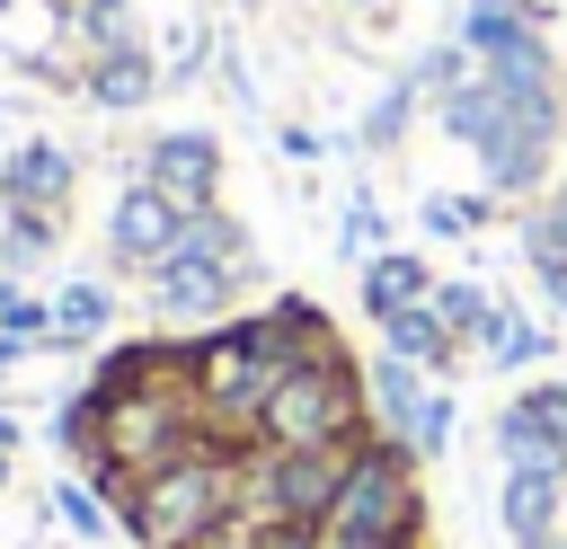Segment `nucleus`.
I'll return each instance as SVG.
<instances>
[{"label": "nucleus", "instance_id": "nucleus-1", "mask_svg": "<svg viewBox=\"0 0 567 549\" xmlns=\"http://www.w3.org/2000/svg\"><path fill=\"white\" fill-rule=\"evenodd\" d=\"M239 505H248V460L186 452V460L151 469V478L115 505V522H124L142 549H204V540H213Z\"/></svg>", "mask_w": 567, "mask_h": 549}, {"label": "nucleus", "instance_id": "nucleus-2", "mask_svg": "<svg viewBox=\"0 0 567 549\" xmlns=\"http://www.w3.org/2000/svg\"><path fill=\"white\" fill-rule=\"evenodd\" d=\"M381 425H372V390H363V363L337 345L319 363H284L266 416H257V443H346L363 452Z\"/></svg>", "mask_w": 567, "mask_h": 549}, {"label": "nucleus", "instance_id": "nucleus-3", "mask_svg": "<svg viewBox=\"0 0 567 549\" xmlns=\"http://www.w3.org/2000/svg\"><path fill=\"white\" fill-rule=\"evenodd\" d=\"M328 531L337 540H416L425 531V496H416V452L399 434H372L354 460H346V487L328 505Z\"/></svg>", "mask_w": 567, "mask_h": 549}, {"label": "nucleus", "instance_id": "nucleus-4", "mask_svg": "<svg viewBox=\"0 0 567 549\" xmlns=\"http://www.w3.org/2000/svg\"><path fill=\"white\" fill-rule=\"evenodd\" d=\"M505 97V89H496ZM470 159H478V186L496 195V204H532L540 186H558V159H567V97L558 106H496V124L470 142Z\"/></svg>", "mask_w": 567, "mask_h": 549}, {"label": "nucleus", "instance_id": "nucleus-5", "mask_svg": "<svg viewBox=\"0 0 567 549\" xmlns=\"http://www.w3.org/2000/svg\"><path fill=\"white\" fill-rule=\"evenodd\" d=\"M346 443H257L248 460V505L266 522H292V531H328V505L346 487Z\"/></svg>", "mask_w": 567, "mask_h": 549}, {"label": "nucleus", "instance_id": "nucleus-6", "mask_svg": "<svg viewBox=\"0 0 567 549\" xmlns=\"http://www.w3.org/2000/svg\"><path fill=\"white\" fill-rule=\"evenodd\" d=\"M177 239H186V213L159 195V186H124L115 195V213H106V266L115 274H159L168 257H177Z\"/></svg>", "mask_w": 567, "mask_h": 549}, {"label": "nucleus", "instance_id": "nucleus-7", "mask_svg": "<svg viewBox=\"0 0 567 549\" xmlns=\"http://www.w3.org/2000/svg\"><path fill=\"white\" fill-rule=\"evenodd\" d=\"M142 186H159L177 213H213L221 204V142L213 133H159L142 151Z\"/></svg>", "mask_w": 567, "mask_h": 549}, {"label": "nucleus", "instance_id": "nucleus-8", "mask_svg": "<svg viewBox=\"0 0 567 549\" xmlns=\"http://www.w3.org/2000/svg\"><path fill=\"white\" fill-rule=\"evenodd\" d=\"M496 452H505L514 469H523V460H567V381H558V372L505 398V416H496Z\"/></svg>", "mask_w": 567, "mask_h": 549}, {"label": "nucleus", "instance_id": "nucleus-9", "mask_svg": "<svg viewBox=\"0 0 567 549\" xmlns=\"http://www.w3.org/2000/svg\"><path fill=\"white\" fill-rule=\"evenodd\" d=\"M505 531H514V549L567 540V460H523V469H505Z\"/></svg>", "mask_w": 567, "mask_h": 549}, {"label": "nucleus", "instance_id": "nucleus-10", "mask_svg": "<svg viewBox=\"0 0 567 549\" xmlns=\"http://www.w3.org/2000/svg\"><path fill=\"white\" fill-rule=\"evenodd\" d=\"M168 381H186V345H177V336H115V345L97 354V372H89V398L115 407V398L168 390Z\"/></svg>", "mask_w": 567, "mask_h": 549}, {"label": "nucleus", "instance_id": "nucleus-11", "mask_svg": "<svg viewBox=\"0 0 567 549\" xmlns=\"http://www.w3.org/2000/svg\"><path fill=\"white\" fill-rule=\"evenodd\" d=\"M71 186H80V159L62 142H18L0 159V195L9 213H71Z\"/></svg>", "mask_w": 567, "mask_h": 549}, {"label": "nucleus", "instance_id": "nucleus-12", "mask_svg": "<svg viewBox=\"0 0 567 549\" xmlns=\"http://www.w3.org/2000/svg\"><path fill=\"white\" fill-rule=\"evenodd\" d=\"M230 292H239V266H213V257H186V248H177V257L151 274V301H159V319H213V328H221Z\"/></svg>", "mask_w": 567, "mask_h": 549}, {"label": "nucleus", "instance_id": "nucleus-13", "mask_svg": "<svg viewBox=\"0 0 567 549\" xmlns=\"http://www.w3.org/2000/svg\"><path fill=\"white\" fill-rule=\"evenodd\" d=\"M257 328H266V354H275V363H319V354H337V319H328L310 292H275V301L257 310Z\"/></svg>", "mask_w": 567, "mask_h": 549}, {"label": "nucleus", "instance_id": "nucleus-14", "mask_svg": "<svg viewBox=\"0 0 567 549\" xmlns=\"http://www.w3.org/2000/svg\"><path fill=\"white\" fill-rule=\"evenodd\" d=\"M478 71H487L514 106H558V97H567V80H558V44H549V35H514V44L487 53Z\"/></svg>", "mask_w": 567, "mask_h": 549}, {"label": "nucleus", "instance_id": "nucleus-15", "mask_svg": "<svg viewBox=\"0 0 567 549\" xmlns=\"http://www.w3.org/2000/svg\"><path fill=\"white\" fill-rule=\"evenodd\" d=\"M363 390H372V425L381 434H399L408 452H416V425H425V372L416 363H399V354H381V363H363Z\"/></svg>", "mask_w": 567, "mask_h": 549}, {"label": "nucleus", "instance_id": "nucleus-16", "mask_svg": "<svg viewBox=\"0 0 567 549\" xmlns=\"http://www.w3.org/2000/svg\"><path fill=\"white\" fill-rule=\"evenodd\" d=\"M549 18H558L549 0H470V9H461V35H452V44H461L470 62H487V53H505L514 35H549Z\"/></svg>", "mask_w": 567, "mask_h": 549}, {"label": "nucleus", "instance_id": "nucleus-17", "mask_svg": "<svg viewBox=\"0 0 567 549\" xmlns=\"http://www.w3.org/2000/svg\"><path fill=\"white\" fill-rule=\"evenodd\" d=\"M159 89V62H151V44L133 35V44H115V53H89V71H80V97H97L106 115H124V106H142Z\"/></svg>", "mask_w": 567, "mask_h": 549}, {"label": "nucleus", "instance_id": "nucleus-18", "mask_svg": "<svg viewBox=\"0 0 567 549\" xmlns=\"http://www.w3.org/2000/svg\"><path fill=\"white\" fill-rule=\"evenodd\" d=\"M416 301H434V266H425L416 248H381V257H363V310H372V319L416 310Z\"/></svg>", "mask_w": 567, "mask_h": 549}, {"label": "nucleus", "instance_id": "nucleus-19", "mask_svg": "<svg viewBox=\"0 0 567 549\" xmlns=\"http://www.w3.org/2000/svg\"><path fill=\"white\" fill-rule=\"evenodd\" d=\"M381 328V354H399V363H416V372H452L461 363V345L443 336V319L416 301V310H390V319H372Z\"/></svg>", "mask_w": 567, "mask_h": 549}, {"label": "nucleus", "instance_id": "nucleus-20", "mask_svg": "<svg viewBox=\"0 0 567 549\" xmlns=\"http://www.w3.org/2000/svg\"><path fill=\"white\" fill-rule=\"evenodd\" d=\"M425 310H434V319H443V336L470 354V345H487V328H496V310H505V301H496L487 283H434V301H425Z\"/></svg>", "mask_w": 567, "mask_h": 549}, {"label": "nucleus", "instance_id": "nucleus-21", "mask_svg": "<svg viewBox=\"0 0 567 549\" xmlns=\"http://www.w3.org/2000/svg\"><path fill=\"white\" fill-rule=\"evenodd\" d=\"M549 345H558V336H549V328H540V319H532V310H514V301H505V310H496V328H487V345H478V354H487V363H496V372H523V363H549Z\"/></svg>", "mask_w": 567, "mask_h": 549}, {"label": "nucleus", "instance_id": "nucleus-22", "mask_svg": "<svg viewBox=\"0 0 567 549\" xmlns=\"http://www.w3.org/2000/svg\"><path fill=\"white\" fill-rule=\"evenodd\" d=\"M106 328H115V292H106V283L53 292V345H89V336H106Z\"/></svg>", "mask_w": 567, "mask_h": 549}, {"label": "nucleus", "instance_id": "nucleus-23", "mask_svg": "<svg viewBox=\"0 0 567 549\" xmlns=\"http://www.w3.org/2000/svg\"><path fill=\"white\" fill-rule=\"evenodd\" d=\"M177 248H186V257H213V266H239V274L257 266L248 230H239V221H230L221 204H213V213H186V239H177Z\"/></svg>", "mask_w": 567, "mask_h": 549}, {"label": "nucleus", "instance_id": "nucleus-24", "mask_svg": "<svg viewBox=\"0 0 567 549\" xmlns=\"http://www.w3.org/2000/svg\"><path fill=\"white\" fill-rule=\"evenodd\" d=\"M416 106H425L416 71H408V80H390V89L372 97V115H363V151H399V142H408V124H416Z\"/></svg>", "mask_w": 567, "mask_h": 549}, {"label": "nucleus", "instance_id": "nucleus-25", "mask_svg": "<svg viewBox=\"0 0 567 549\" xmlns=\"http://www.w3.org/2000/svg\"><path fill=\"white\" fill-rule=\"evenodd\" d=\"M53 248H62V213H9V239H0V274L35 266V257H53Z\"/></svg>", "mask_w": 567, "mask_h": 549}, {"label": "nucleus", "instance_id": "nucleus-26", "mask_svg": "<svg viewBox=\"0 0 567 549\" xmlns=\"http://www.w3.org/2000/svg\"><path fill=\"white\" fill-rule=\"evenodd\" d=\"M523 266H532V283L549 292V310H567V248H558V230L532 213L523 221Z\"/></svg>", "mask_w": 567, "mask_h": 549}, {"label": "nucleus", "instance_id": "nucleus-27", "mask_svg": "<svg viewBox=\"0 0 567 549\" xmlns=\"http://www.w3.org/2000/svg\"><path fill=\"white\" fill-rule=\"evenodd\" d=\"M487 213H496L487 186H478V195H425V230H434V239H470V230H487Z\"/></svg>", "mask_w": 567, "mask_h": 549}, {"label": "nucleus", "instance_id": "nucleus-28", "mask_svg": "<svg viewBox=\"0 0 567 549\" xmlns=\"http://www.w3.org/2000/svg\"><path fill=\"white\" fill-rule=\"evenodd\" d=\"M71 35H80L89 53H115V44H133V9H124V0H80Z\"/></svg>", "mask_w": 567, "mask_h": 549}, {"label": "nucleus", "instance_id": "nucleus-29", "mask_svg": "<svg viewBox=\"0 0 567 549\" xmlns=\"http://www.w3.org/2000/svg\"><path fill=\"white\" fill-rule=\"evenodd\" d=\"M0 336H18V345H53V301H35V292H9V310H0Z\"/></svg>", "mask_w": 567, "mask_h": 549}, {"label": "nucleus", "instance_id": "nucleus-30", "mask_svg": "<svg viewBox=\"0 0 567 549\" xmlns=\"http://www.w3.org/2000/svg\"><path fill=\"white\" fill-rule=\"evenodd\" d=\"M470 71H478V62H470V53H461V44H434V53H425V62H416V89H425V97H452V89H461V80H470Z\"/></svg>", "mask_w": 567, "mask_h": 549}, {"label": "nucleus", "instance_id": "nucleus-31", "mask_svg": "<svg viewBox=\"0 0 567 549\" xmlns=\"http://www.w3.org/2000/svg\"><path fill=\"white\" fill-rule=\"evenodd\" d=\"M381 239H390V230H381V204H372V195H354V204H346L337 248H346V257H381Z\"/></svg>", "mask_w": 567, "mask_h": 549}, {"label": "nucleus", "instance_id": "nucleus-32", "mask_svg": "<svg viewBox=\"0 0 567 549\" xmlns=\"http://www.w3.org/2000/svg\"><path fill=\"white\" fill-rule=\"evenodd\" d=\"M62 514H71V531H80V540H106V505H97V487H89V478H62Z\"/></svg>", "mask_w": 567, "mask_h": 549}, {"label": "nucleus", "instance_id": "nucleus-33", "mask_svg": "<svg viewBox=\"0 0 567 549\" xmlns=\"http://www.w3.org/2000/svg\"><path fill=\"white\" fill-rule=\"evenodd\" d=\"M168 62H177V89H186V80L213 62V27H204V18H186V27H177V44H168Z\"/></svg>", "mask_w": 567, "mask_h": 549}, {"label": "nucleus", "instance_id": "nucleus-34", "mask_svg": "<svg viewBox=\"0 0 567 549\" xmlns=\"http://www.w3.org/2000/svg\"><path fill=\"white\" fill-rule=\"evenodd\" d=\"M452 425H461V407L434 390V398H425V425H416V452H443V443H452Z\"/></svg>", "mask_w": 567, "mask_h": 549}, {"label": "nucleus", "instance_id": "nucleus-35", "mask_svg": "<svg viewBox=\"0 0 567 549\" xmlns=\"http://www.w3.org/2000/svg\"><path fill=\"white\" fill-rule=\"evenodd\" d=\"M540 221L558 230V248H567V168H558V186H549V204H540Z\"/></svg>", "mask_w": 567, "mask_h": 549}, {"label": "nucleus", "instance_id": "nucleus-36", "mask_svg": "<svg viewBox=\"0 0 567 549\" xmlns=\"http://www.w3.org/2000/svg\"><path fill=\"white\" fill-rule=\"evenodd\" d=\"M18 354H27V345H18V336H0V381H9V363H18Z\"/></svg>", "mask_w": 567, "mask_h": 549}, {"label": "nucleus", "instance_id": "nucleus-37", "mask_svg": "<svg viewBox=\"0 0 567 549\" xmlns=\"http://www.w3.org/2000/svg\"><path fill=\"white\" fill-rule=\"evenodd\" d=\"M9 452H18V443H0V487H9Z\"/></svg>", "mask_w": 567, "mask_h": 549}, {"label": "nucleus", "instance_id": "nucleus-38", "mask_svg": "<svg viewBox=\"0 0 567 549\" xmlns=\"http://www.w3.org/2000/svg\"><path fill=\"white\" fill-rule=\"evenodd\" d=\"M0 310H9V274H0Z\"/></svg>", "mask_w": 567, "mask_h": 549}, {"label": "nucleus", "instance_id": "nucleus-39", "mask_svg": "<svg viewBox=\"0 0 567 549\" xmlns=\"http://www.w3.org/2000/svg\"><path fill=\"white\" fill-rule=\"evenodd\" d=\"M346 9H372V0H346Z\"/></svg>", "mask_w": 567, "mask_h": 549}, {"label": "nucleus", "instance_id": "nucleus-40", "mask_svg": "<svg viewBox=\"0 0 567 549\" xmlns=\"http://www.w3.org/2000/svg\"><path fill=\"white\" fill-rule=\"evenodd\" d=\"M549 549H567V540H549Z\"/></svg>", "mask_w": 567, "mask_h": 549}, {"label": "nucleus", "instance_id": "nucleus-41", "mask_svg": "<svg viewBox=\"0 0 567 549\" xmlns=\"http://www.w3.org/2000/svg\"><path fill=\"white\" fill-rule=\"evenodd\" d=\"M558 168H567V159H558Z\"/></svg>", "mask_w": 567, "mask_h": 549}]
</instances>
